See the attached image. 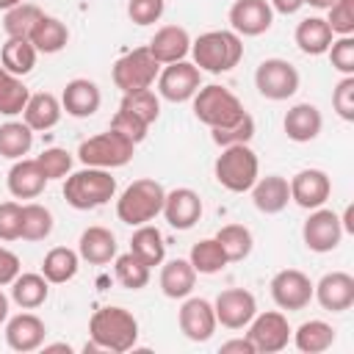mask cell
Masks as SVG:
<instances>
[{
	"label": "cell",
	"instance_id": "obj_1",
	"mask_svg": "<svg viewBox=\"0 0 354 354\" xmlns=\"http://www.w3.org/2000/svg\"><path fill=\"white\" fill-rule=\"evenodd\" d=\"M88 335H91V343H86V351L105 348V351L122 354L136 346L138 321L124 307H100L88 321Z\"/></svg>",
	"mask_w": 354,
	"mask_h": 354
},
{
	"label": "cell",
	"instance_id": "obj_2",
	"mask_svg": "<svg viewBox=\"0 0 354 354\" xmlns=\"http://www.w3.org/2000/svg\"><path fill=\"white\" fill-rule=\"evenodd\" d=\"M191 55L199 72L221 75L241 64L243 58V41L235 30H207L196 41H191Z\"/></svg>",
	"mask_w": 354,
	"mask_h": 354
},
{
	"label": "cell",
	"instance_id": "obj_3",
	"mask_svg": "<svg viewBox=\"0 0 354 354\" xmlns=\"http://www.w3.org/2000/svg\"><path fill=\"white\" fill-rule=\"evenodd\" d=\"M113 194H116V180L111 177L108 169H97V166H86L69 174L64 183V199L75 210H94L111 202Z\"/></svg>",
	"mask_w": 354,
	"mask_h": 354
},
{
	"label": "cell",
	"instance_id": "obj_4",
	"mask_svg": "<svg viewBox=\"0 0 354 354\" xmlns=\"http://www.w3.org/2000/svg\"><path fill=\"white\" fill-rule=\"evenodd\" d=\"M163 199H166L163 185L158 180L141 177V180L130 183L122 191V196L116 199V216H119V221H124L130 227H141L163 210Z\"/></svg>",
	"mask_w": 354,
	"mask_h": 354
},
{
	"label": "cell",
	"instance_id": "obj_5",
	"mask_svg": "<svg viewBox=\"0 0 354 354\" xmlns=\"http://www.w3.org/2000/svg\"><path fill=\"white\" fill-rule=\"evenodd\" d=\"M213 171H216L218 185H224L232 194H243L257 183L260 163H257V155L249 144H232V147L221 149Z\"/></svg>",
	"mask_w": 354,
	"mask_h": 354
},
{
	"label": "cell",
	"instance_id": "obj_6",
	"mask_svg": "<svg viewBox=\"0 0 354 354\" xmlns=\"http://www.w3.org/2000/svg\"><path fill=\"white\" fill-rule=\"evenodd\" d=\"M191 100H194V113H196V119H199L202 124H207V127H227V124L238 122V119L246 113L243 105H241V100H238L230 88L216 86V83L199 86V91H196Z\"/></svg>",
	"mask_w": 354,
	"mask_h": 354
},
{
	"label": "cell",
	"instance_id": "obj_7",
	"mask_svg": "<svg viewBox=\"0 0 354 354\" xmlns=\"http://www.w3.org/2000/svg\"><path fill=\"white\" fill-rule=\"evenodd\" d=\"M133 141L124 138L122 133L116 130H108V133H100V136H91L86 138L80 147H77V158L83 166H97V169H119L124 163H130L133 158Z\"/></svg>",
	"mask_w": 354,
	"mask_h": 354
},
{
	"label": "cell",
	"instance_id": "obj_8",
	"mask_svg": "<svg viewBox=\"0 0 354 354\" xmlns=\"http://www.w3.org/2000/svg\"><path fill=\"white\" fill-rule=\"evenodd\" d=\"M160 72V64L152 58L149 47H136L130 53H124L116 64H113V83L116 88H122V94H133V91H144L155 83Z\"/></svg>",
	"mask_w": 354,
	"mask_h": 354
},
{
	"label": "cell",
	"instance_id": "obj_9",
	"mask_svg": "<svg viewBox=\"0 0 354 354\" xmlns=\"http://www.w3.org/2000/svg\"><path fill=\"white\" fill-rule=\"evenodd\" d=\"M254 86L266 100H288L299 91V72L285 58H266L254 72Z\"/></svg>",
	"mask_w": 354,
	"mask_h": 354
},
{
	"label": "cell",
	"instance_id": "obj_10",
	"mask_svg": "<svg viewBox=\"0 0 354 354\" xmlns=\"http://www.w3.org/2000/svg\"><path fill=\"white\" fill-rule=\"evenodd\" d=\"M290 324L282 313L271 310V313H260L249 321V340L254 346V351L260 354H274V351H282L290 340Z\"/></svg>",
	"mask_w": 354,
	"mask_h": 354
},
{
	"label": "cell",
	"instance_id": "obj_11",
	"mask_svg": "<svg viewBox=\"0 0 354 354\" xmlns=\"http://www.w3.org/2000/svg\"><path fill=\"white\" fill-rule=\"evenodd\" d=\"M202 86V72L196 64L188 61H174L166 64V69L158 75V91L169 102H185L191 100Z\"/></svg>",
	"mask_w": 354,
	"mask_h": 354
},
{
	"label": "cell",
	"instance_id": "obj_12",
	"mask_svg": "<svg viewBox=\"0 0 354 354\" xmlns=\"http://www.w3.org/2000/svg\"><path fill=\"white\" fill-rule=\"evenodd\" d=\"M301 238L307 243L310 252H332L337 249L340 238H343V224H340V216L335 210H326V207H315L310 213V218L304 221L301 227Z\"/></svg>",
	"mask_w": 354,
	"mask_h": 354
},
{
	"label": "cell",
	"instance_id": "obj_13",
	"mask_svg": "<svg viewBox=\"0 0 354 354\" xmlns=\"http://www.w3.org/2000/svg\"><path fill=\"white\" fill-rule=\"evenodd\" d=\"M271 299L282 310H304L313 301V282L299 268H282L271 279Z\"/></svg>",
	"mask_w": 354,
	"mask_h": 354
},
{
	"label": "cell",
	"instance_id": "obj_14",
	"mask_svg": "<svg viewBox=\"0 0 354 354\" xmlns=\"http://www.w3.org/2000/svg\"><path fill=\"white\" fill-rule=\"evenodd\" d=\"M213 310H216V321L221 326H227V329H243L257 315V301L243 288H227V290H221L216 296Z\"/></svg>",
	"mask_w": 354,
	"mask_h": 354
},
{
	"label": "cell",
	"instance_id": "obj_15",
	"mask_svg": "<svg viewBox=\"0 0 354 354\" xmlns=\"http://www.w3.org/2000/svg\"><path fill=\"white\" fill-rule=\"evenodd\" d=\"M288 185H290V199L304 210L321 207L332 194V180L321 169H301L299 174H293Z\"/></svg>",
	"mask_w": 354,
	"mask_h": 354
},
{
	"label": "cell",
	"instance_id": "obj_16",
	"mask_svg": "<svg viewBox=\"0 0 354 354\" xmlns=\"http://www.w3.org/2000/svg\"><path fill=\"white\" fill-rule=\"evenodd\" d=\"M180 329H183V335L188 337V340H194V343H205V340H210L213 337V332H216V310H213V304L207 301V299H202V296H194V299H185V304L180 307Z\"/></svg>",
	"mask_w": 354,
	"mask_h": 354
},
{
	"label": "cell",
	"instance_id": "obj_17",
	"mask_svg": "<svg viewBox=\"0 0 354 354\" xmlns=\"http://www.w3.org/2000/svg\"><path fill=\"white\" fill-rule=\"evenodd\" d=\"M274 8L268 0H235L230 8V25L238 36H260L271 28Z\"/></svg>",
	"mask_w": 354,
	"mask_h": 354
},
{
	"label": "cell",
	"instance_id": "obj_18",
	"mask_svg": "<svg viewBox=\"0 0 354 354\" xmlns=\"http://www.w3.org/2000/svg\"><path fill=\"white\" fill-rule=\"evenodd\" d=\"M313 296L329 313H343L354 304V277L346 271H329L313 285Z\"/></svg>",
	"mask_w": 354,
	"mask_h": 354
},
{
	"label": "cell",
	"instance_id": "obj_19",
	"mask_svg": "<svg viewBox=\"0 0 354 354\" xmlns=\"http://www.w3.org/2000/svg\"><path fill=\"white\" fill-rule=\"evenodd\" d=\"M160 213L174 230H191L202 218V199L191 188H174L166 194Z\"/></svg>",
	"mask_w": 354,
	"mask_h": 354
},
{
	"label": "cell",
	"instance_id": "obj_20",
	"mask_svg": "<svg viewBox=\"0 0 354 354\" xmlns=\"http://www.w3.org/2000/svg\"><path fill=\"white\" fill-rule=\"evenodd\" d=\"M44 335H47V326L39 315L33 313H19L14 318H8L6 324V343L8 348L14 351H36L39 346H44Z\"/></svg>",
	"mask_w": 354,
	"mask_h": 354
},
{
	"label": "cell",
	"instance_id": "obj_21",
	"mask_svg": "<svg viewBox=\"0 0 354 354\" xmlns=\"http://www.w3.org/2000/svg\"><path fill=\"white\" fill-rule=\"evenodd\" d=\"M102 102V94L97 88L94 80H86V77H75L64 86V94H61V108L75 116V119H88L97 113Z\"/></svg>",
	"mask_w": 354,
	"mask_h": 354
},
{
	"label": "cell",
	"instance_id": "obj_22",
	"mask_svg": "<svg viewBox=\"0 0 354 354\" xmlns=\"http://www.w3.org/2000/svg\"><path fill=\"white\" fill-rule=\"evenodd\" d=\"M147 47L158 64H174V61H185V55L191 53V36L180 25H163L160 30H155Z\"/></svg>",
	"mask_w": 354,
	"mask_h": 354
},
{
	"label": "cell",
	"instance_id": "obj_23",
	"mask_svg": "<svg viewBox=\"0 0 354 354\" xmlns=\"http://www.w3.org/2000/svg\"><path fill=\"white\" fill-rule=\"evenodd\" d=\"M282 127H285V136L296 144H307L313 138H318L321 127H324V116L321 111L313 105V102H299L293 105L285 119H282Z\"/></svg>",
	"mask_w": 354,
	"mask_h": 354
},
{
	"label": "cell",
	"instance_id": "obj_24",
	"mask_svg": "<svg viewBox=\"0 0 354 354\" xmlns=\"http://www.w3.org/2000/svg\"><path fill=\"white\" fill-rule=\"evenodd\" d=\"M6 185H8L11 196H17V199H36V196L44 191L47 177H44V171L39 169L36 158H33V160L19 158V160H14V166L8 169Z\"/></svg>",
	"mask_w": 354,
	"mask_h": 354
},
{
	"label": "cell",
	"instance_id": "obj_25",
	"mask_svg": "<svg viewBox=\"0 0 354 354\" xmlns=\"http://www.w3.org/2000/svg\"><path fill=\"white\" fill-rule=\"evenodd\" d=\"M252 191V202L260 213L266 216H274V213H282L290 202V185L285 177L279 174H268V177H257V183L249 188Z\"/></svg>",
	"mask_w": 354,
	"mask_h": 354
},
{
	"label": "cell",
	"instance_id": "obj_26",
	"mask_svg": "<svg viewBox=\"0 0 354 354\" xmlns=\"http://www.w3.org/2000/svg\"><path fill=\"white\" fill-rule=\"evenodd\" d=\"M77 254L91 266H105L116 257V235L105 227H88L80 232Z\"/></svg>",
	"mask_w": 354,
	"mask_h": 354
},
{
	"label": "cell",
	"instance_id": "obj_27",
	"mask_svg": "<svg viewBox=\"0 0 354 354\" xmlns=\"http://www.w3.org/2000/svg\"><path fill=\"white\" fill-rule=\"evenodd\" d=\"M196 285V271L191 260L174 257L160 268V290L169 299H185Z\"/></svg>",
	"mask_w": 354,
	"mask_h": 354
},
{
	"label": "cell",
	"instance_id": "obj_28",
	"mask_svg": "<svg viewBox=\"0 0 354 354\" xmlns=\"http://www.w3.org/2000/svg\"><path fill=\"white\" fill-rule=\"evenodd\" d=\"M61 111H64V108H61V102H58L55 94L39 91V94H30V97H28V105H25L22 116H25V124H28L30 130H50V127L58 124Z\"/></svg>",
	"mask_w": 354,
	"mask_h": 354
},
{
	"label": "cell",
	"instance_id": "obj_29",
	"mask_svg": "<svg viewBox=\"0 0 354 354\" xmlns=\"http://www.w3.org/2000/svg\"><path fill=\"white\" fill-rule=\"evenodd\" d=\"M332 39H335V33H332L329 22L321 17H307L296 25V44L304 55H324L329 50Z\"/></svg>",
	"mask_w": 354,
	"mask_h": 354
},
{
	"label": "cell",
	"instance_id": "obj_30",
	"mask_svg": "<svg viewBox=\"0 0 354 354\" xmlns=\"http://www.w3.org/2000/svg\"><path fill=\"white\" fill-rule=\"evenodd\" d=\"M28 39H30V44L36 47V53L53 55V53H58V50L66 47V41H69V30H66V25H64L58 17H47V14H41V19L33 25V30H30Z\"/></svg>",
	"mask_w": 354,
	"mask_h": 354
},
{
	"label": "cell",
	"instance_id": "obj_31",
	"mask_svg": "<svg viewBox=\"0 0 354 354\" xmlns=\"http://www.w3.org/2000/svg\"><path fill=\"white\" fill-rule=\"evenodd\" d=\"M50 293V282L44 279V274H17V279L11 282V299L22 307V310H36L47 301Z\"/></svg>",
	"mask_w": 354,
	"mask_h": 354
},
{
	"label": "cell",
	"instance_id": "obj_32",
	"mask_svg": "<svg viewBox=\"0 0 354 354\" xmlns=\"http://www.w3.org/2000/svg\"><path fill=\"white\" fill-rule=\"evenodd\" d=\"M130 252L138 260H144L149 268L152 266H160L163 257H166V243H163L160 230L158 227H149V224H141L133 232V238H130Z\"/></svg>",
	"mask_w": 354,
	"mask_h": 354
},
{
	"label": "cell",
	"instance_id": "obj_33",
	"mask_svg": "<svg viewBox=\"0 0 354 354\" xmlns=\"http://www.w3.org/2000/svg\"><path fill=\"white\" fill-rule=\"evenodd\" d=\"M293 343H296V348L304 351V354H321V351L332 348V343H335V329H332L326 321L313 318V321H304V324L293 332Z\"/></svg>",
	"mask_w": 354,
	"mask_h": 354
},
{
	"label": "cell",
	"instance_id": "obj_34",
	"mask_svg": "<svg viewBox=\"0 0 354 354\" xmlns=\"http://www.w3.org/2000/svg\"><path fill=\"white\" fill-rule=\"evenodd\" d=\"M77 263H80V254L66 249V246H55L44 254L41 260V274L47 282L53 285H61V282H69L75 274H77Z\"/></svg>",
	"mask_w": 354,
	"mask_h": 354
},
{
	"label": "cell",
	"instance_id": "obj_35",
	"mask_svg": "<svg viewBox=\"0 0 354 354\" xmlns=\"http://www.w3.org/2000/svg\"><path fill=\"white\" fill-rule=\"evenodd\" d=\"M36 47L30 44V39H8L0 50V64L3 69H8L11 75L22 77L36 66Z\"/></svg>",
	"mask_w": 354,
	"mask_h": 354
},
{
	"label": "cell",
	"instance_id": "obj_36",
	"mask_svg": "<svg viewBox=\"0 0 354 354\" xmlns=\"http://www.w3.org/2000/svg\"><path fill=\"white\" fill-rule=\"evenodd\" d=\"M33 147V130L25 122H6L0 124V158L19 160Z\"/></svg>",
	"mask_w": 354,
	"mask_h": 354
},
{
	"label": "cell",
	"instance_id": "obj_37",
	"mask_svg": "<svg viewBox=\"0 0 354 354\" xmlns=\"http://www.w3.org/2000/svg\"><path fill=\"white\" fill-rule=\"evenodd\" d=\"M28 97H30L28 86H25L17 75H11L8 69L0 66V113H3V116H17V113H22L25 105H28Z\"/></svg>",
	"mask_w": 354,
	"mask_h": 354
},
{
	"label": "cell",
	"instance_id": "obj_38",
	"mask_svg": "<svg viewBox=\"0 0 354 354\" xmlns=\"http://www.w3.org/2000/svg\"><path fill=\"white\" fill-rule=\"evenodd\" d=\"M41 14H44V11H41L36 3H19V6L8 8L6 17H3V30H6V36H8V39H28L30 30H33V25L41 19Z\"/></svg>",
	"mask_w": 354,
	"mask_h": 354
},
{
	"label": "cell",
	"instance_id": "obj_39",
	"mask_svg": "<svg viewBox=\"0 0 354 354\" xmlns=\"http://www.w3.org/2000/svg\"><path fill=\"white\" fill-rule=\"evenodd\" d=\"M188 260H191V266H194L196 274H218L230 263L227 254H224V249H221V243L216 238H205V241L194 243Z\"/></svg>",
	"mask_w": 354,
	"mask_h": 354
},
{
	"label": "cell",
	"instance_id": "obj_40",
	"mask_svg": "<svg viewBox=\"0 0 354 354\" xmlns=\"http://www.w3.org/2000/svg\"><path fill=\"white\" fill-rule=\"evenodd\" d=\"M216 241L221 243V249H224V254H227L230 263L246 260L249 252H252V243H254L249 227H243V224H227V227H221L216 232Z\"/></svg>",
	"mask_w": 354,
	"mask_h": 354
},
{
	"label": "cell",
	"instance_id": "obj_41",
	"mask_svg": "<svg viewBox=\"0 0 354 354\" xmlns=\"http://www.w3.org/2000/svg\"><path fill=\"white\" fill-rule=\"evenodd\" d=\"M53 232V213L44 205H22V235L25 241H44Z\"/></svg>",
	"mask_w": 354,
	"mask_h": 354
},
{
	"label": "cell",
	"instance_id": "obj_42",
	"mask_svg": "<svg viewBox=\"0 0 354 354\" xmlns=\"http://www.w3.org/2000/svg\"><path fill=\"white\" fill-rule=\"evenodd\" d=\"M113 271H116V279H119L124 288H130V290H141V288L149 282V266H147L144 260H138L133 252L119 254Z\"/></svg>",
	"mask_w": 354,
	"mask_h": 354
},
{
	"label": "cell",
	"instance_id": "obj_43",
	"mask_svg": "<svg viewBox=\"0 0 354 354\" xmlns=\"http://www.w3.org/2000/svg\"><path fill=\"white\" fill-rule=\"evenodd\" d=\"M119 108H124V111L136 113V116H138L141 122H147V124H152V122L160 116V100H158V94H155V91H149V88H144V91H133V94H124Z\"/></svg>",
	"mask_w": 354,
	"mask_h": 354
},
{
	"label": "cell",
	"instance_id": "obj_44",
	"mask_svg": "<svg viewBox=\"0 0 354 354\" xmlns=\"http://www.w3.org/2000/svg\"><path fill=\"white\" fill-rule=\"evenodd\" d=\"M254 136V119L249 113H243L238 122L227 124V127H210V138L224 149L232 144H249Z\"/></svg>",
	"mask_w": 354,
	"mask_h": 354
},
{
	"label": "cell",
	"instance_id": "obj_45",
	"mask_svg": "<svg viewBox=\"0 0 354 354\" xmlns=\"http://www.w3.org/2000/svg\"><path fill=\"white\" fill-rule=\"evenodd\" d=\"M36 163H39V169L44 171L47 180H61V177H66L69 169H72V155H69L66 149H61V147H50V149H44V152L36 158Z\"/></svg>",
	"mask_w": 354,
	"mask_h": 354
},
{
	"label": "cell",
	"instance_id": "obj_46",
	"mask_svg": "<svg viewBox=\"0 0 354 354\" xmlns=\"http://www.w3.org/2000/svg\"><path fill=\"white\" fill-rule=\"evenodd\" d=\"M147 122H141L136 113H130V111H124V108H119L116 113H113V119H111V130H116V133H122L124 138H130L133 144H138V141H144L147 138Z\"/></svg>",
	"mask_w": 354,
	"mask_h": 354
},
{
	"label": "cell",
	"instance_id": "obj_47",
	"mask_svg": "<svg viewBox=\"0 0 354 354\" xmlns=\"http://www.w3.org/2000/svg\"><path fill=\"white\" fill-rule=\"evenodd\" d=\"M329 28L337 36H351L354 33V0H335L329 6Z\"/></svg>",
	"mask_w": 354,
	"mask_h": 354
},
{
	"label": "cell",
	"instance_id": "obj_48",
	"mask_svg": "<svg viewBox=\"0 0 354 354\" xmlns=\"http://www.w3.org/2000/svg\"><path fill=\"white\" fill-rule=\"evenodd\" d=\"M329 61L337 72L343 75H354V39L351 36H340V39H332L329 44Z\"/></svg>",
	"mask_w": 354,
	"mask_h": 354
},
{
	"label": "cell",
	"instance_id": "obj_49",
	"mask_svg": "<svg viewBox=\"0 0 354 354\" xmlns=\"http://www.w3.org/2000/svg\"><path fill=\"white\" fill-rule=\"evenodd\" d=\"M332 108L340 119L354 122V75H346L332 91Z\"/></svg>",
	"mask_w": 354,
	"mask_h": 354
},
{
	"label": "cell",
	"instance_id": "obj_50",
	"mask_svg": "<svg viewBox=\"0 0 354 354\" xmlns=\"http://www.w3.org/2000/svg\"><path fill=\"white\" fill-rule=\"evenodd\" d=\"M166 0H130L127 3V17L136 25H152L163 17Z\"/></svg>",
	"mask_w": 354,
	"mask_h": 354
},
{
	"label": "cell",
	"instance_id": "obj_51",
	"mask_svg": "<svg viewBox=\"0 0 354 354\" xmlns=\"http://www.w3.org/2000/svg\"><path fill=\"white\" fill-rule=\"evenodd\" d=\"M22 235V205L3 202L0 205V241H17Z\"/></svg>",
	"mask_w": 354,
	"mask_h": 354
},
{
	"label": "cell",
	"instance_id": "obj_52",
	"mask_svg": "<svg viewBox=\"0 0 354 354\" xmlns=\"http://www.w3.org/2000/svg\"><path fill=\"white\" fill-rule=\"evenodd\" d=\"M17 274H19V257L11 249L0 246V285H11Z\"/></svg>",
	"mask_w": 354,
	"mask_h": 354
},
{
	"label": "cell",
	"instance_id": "obj_53",
	"mask_svg": "<svg viewBox=\"0 0 354 354\" xmlns=\"http://www.w3.org/2000/svg\"><path fill=\"white\" fill-rule=\"evenodd\" d=\"M221 354H257V351L249 337H235V340L221 343Z\"/></svg>",
	"mask_w": 354,
	"mask_h": 354
},
{
	"label": "cell",
	"instance_id": "obj_54",
	"mask_svg": "<svg viewBox=\"0 0 354 354\" xmlns=\"http://www.w3.org/2000/svg\"><path fill=\"white\" fill-rule=\"evenodd\" d=\"M301 6H304V0H271V8L279 11V14H285V17L288 14H296Z\"/></svg>",
	"mask_w": 354,
	"mask_h": 354
},
{
	"label": "cell",
	"instance_id": "obj_55",
	"mask_svg": "<svg viewBox=\"0 0 354 354\" xmlns=\"http://www.w3.org/2000/svg\"><path fill=\"white\" fill-rule=\"evenodd\" d=\"M340 224H343V232H354V207H351V205L346 207V213H343Z\"/></svg>",
	"mask_w": 354,
	"mask_h": 354
},
{
	"label": "cell",
	"instance_id": "obj_56",
	"mask_svg": "<svg viewBox=\"0 0 354 354\" xmlns=\"http://www.w3.org/2000/svg\"><path fill=\"white\" fill-rule=\"evenodd\" d=\"M8 318V296L0 290V324Z\"/></svg>",
	"mask_w": 354,
	"mask_h": 354
},
{
	"label": "cell",
	"instance_id": "obj_57",
	"mask_svg": "<svg viewBox=\"0 0 354 354\" xmlns=\"http://www.w3.org/2000/svg\"><path fill=\"white\" fill-rule=\"evenodd\" d=\"M44 351H72V346H66V343H53V346H44Z\"/></svg>",
	"mask_w": 354,
	"mask_h": 354
},
{
	"label": "cell",
	"instance_id": "obj_58",
	"mask_svg": "<svg viewBox=\"0 0 354 354\" xmlns=\"http://www.w3.org/2000/svg\"><path fill=\"white\" fill-rule=\"evenodd\" d=\"M304 3H310L313 8H329L335 0H304Z\"/></svg>",
	"mask_w": 354,
	"mask_h": 354
},
{
	"label": "cell",
	"instance_id": "obj_59",
	"mask_svg": "<svg viewBox=\"0 0 354 354\" xmlns=\"http://www.w3.org/2000/svg\"><path fill=\"white\" fill-rule=\"evenodd\" d=\"M22 0H0V8L3 11H8V8H14V6H19Z\"/></svg>",
	"mask_w": 354,
	"mask_h": 354
}]
</instances>
